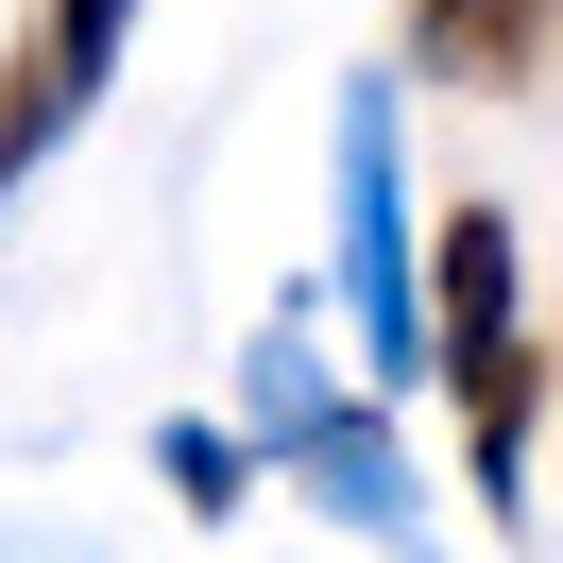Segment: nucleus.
<instances>
[{
	"instance_id": "nucleus-1",
	"label": "nucleus",
	"mask_w": 563,
	"mask_h": 563,
	"mask_svg": "<svg viewBox=\"0 0 563 563\" xmlns=\"http://www.w3.org/2000/svg\"><path fill=\"white\" fill-rule=\"evenodd\" d=\"M256 427H274V461H308L324 512L342 529H410V478H393L376 410H342V393L308 376V342H256Z\"/></svg>"
},
{
	"instance_id": "nucleus-2",
	"label": "nucleus",
	"mask_w": 563,
	"mask_h": 563,
	"mask_svg": "<svg viewBox=\"0 0 563 563\" xmlns=\"http://www.w3.org/2000/svg\"><path fill=\"white\" fill-rule=\"evenodd\" d=\"M342 290H358L376 376L410 393V376H427V308H410V240H393V120H376V103L342 120Z\"/></svg>"
},
{
	"instance_id": "nucleus-3",
	"label": "nucleus",
	"mask_w": 563,
	"mask_h": 563,
	"mask_svg": "<svg viewBox=\"0 0 563 563\" xmlns=\"http://www.w3.org/2000/svg\"><path fill=\"white\" fill-rule=\"evenodd\" d=\"M103 52H120V0H52V35H35V69L0 86V172H35V154H52V120L86 103V69H103Z\"/></svg>"
},
{
	"instance_id": "nucleus-4",
	"label": "nucleus",
	"mask_w": 563,
	"mask_h": 563,
	"mask_svg": "<svg viewBox=\"0 0 563 563\" xmlns=\"http://www.w3.org/2000/svg\"><path fill=\"white\" fill-rule=\"evenodd\" d=\"M410 52L444 86H529L547 69V0H410Z\"/></svg>"
},
{
	"instance_id": "nucleus-5",
	"label": "nucleus",
	"mask_w": 563,
	"mask_h": 563,
	"mask_svg": "<svg viewBox=\"0 0 563 563\" xmlns=\"http://www.w3.org/2000/svg\"><path fill=\"white\" fill-rule=\"evenodd\" d=\"M478 342H512V222L461 206L444 222V358H478ZM444 358H427V376H444Z\"/></svg>"
},
{
	"instance_id": "nucleus-6",
	"label": "nucleus",
	"mask_w": 563,
	"mask_h": 563,
	"mask_svg": "<svg viewBox=\"0 0 563 563\" xmlns=\"http://www.w3.org/2000/svg\"><path fill=\"white\" fill-rule=\"evenodd\" d=\"M461 376V427H478V495H512V461H529V393H547V358L529 342H478V358H444Z\"/></svg>"
},
{
	"instance_id": "nucleus-7",
	"label": "nucleus",
	"mask_w": 563,
	"mask_h": 563,
	"mask_svg": "<svg viewBox=\"0 0 563 563\" xmlns=\"http://www.w3.org/2000/svg\"><path fill=\"white\" fill-rule=\"evenodd\" d=\"M172 478H188V512H240V444L222 427H172Z\"/></svg>"
}]
</instances>
